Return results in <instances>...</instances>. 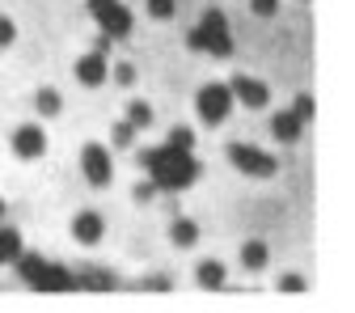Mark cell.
<instances>
[{
    "instance_id": "obj_1",
    "label": "cell",
    "mask_w": 355,
    "mask_h": 313,
    "mask_svg": "<svg viewBox=\"0 0 355 313\" xmlns=\"http://www.w3.org/2000/svg\"><path fill=\"white\" fill-rule=\"evenodd\" d=\"M140 165L153 174V187L157 191H187L195 178H199V161L195 153H182V149H144L140 153Z\"/></svg>"
},
{
    "instance_id": "obj_2",
    "label": "cell",
    "mask_w": 355,
    "mask_h": 313,
    "mask_svg": "<svg viewBox=\"0 0 355 313\" xmlns=\"http://www.w3.org/2000/svg\"><path fill=\"white\" fill-rule=\"evenodd\" d=\"M17 276L34 288V292H76V271H68V267L42 258V254H17Z\"/></svg>"
},
{
    "instance_id": "obj_3",
    "label": "cell",
    "mask_w": 355,
    "mask_h": 313,
    "mask_svg": "<svg viewBox=\"0 0 355 313\" xmlns=\"http://www.w3.org/2000/svg\"><path fill=\"white\" fill-rule=\"evenodd\" d=\"M187 47H191V51H207V56H216V60H229V56H233L229 17L220 13V9H207L203 22L187 34Z\"/></svg>"
},
{
    "instance_id": "obj_4",
    "label": "cell",
    "mask_w": 355,
    "mask_h": 313,
    "mask_svg": "<svg viewBox=\"0 0 355 313\" xmlns=\"http://www.w3.org/2000/svg\"><path fill=\"white\" fill-rule=\"evenodd\" d=\"M195 110H199V119H203L207 127H220V123L229 119V110H233V89L220 85V81L203 85L199 98H195Z\"/></svg>"
},
{
    "instance_id": "obj_5",
    "label": "cell",
    "mask_w": 355,
    "mask_h": 313,
    "mask_svg": "<svg viewBox=\"0 0 355 313\" xmlns=\"http://www.w3.org/2000/svg\"><path fill=\"white\" fill-rule=\"evenodd\" d=\"M89 17H94L102 26V34H110V38L131 34V9L123 0H89Z\"/></svg>"
},
{
    "instance_id": "obj_6",
    "label": "cell",
    "mask_w": 355,
    "mask_h": 313,
    "mask_svg": "<svg viewBox=\"0 0 355 313\" xmlns=\"http://www.w3.org/2000/svg\"><path fill=\"white\" fill-rule=\"evenodd\" d=\"M229 161H233L241 174H250V178H271V174L279 169V161H275L271 153H262V149H254V144H229Z\"/></svg>"
},
{
    "instance_id": "obj_7",
    "label": "cell",
    "mask_w": 355,
    "mask_h": 313,
    "mask_svg": "<svg viewBox=\"0 0 355 313\" xmlns=\"http://www.w3.org/2000/svg\"><path fill=\"white\" fill-rule=\"evenodd\" d=\"M80 169L89 178V187H106L110 174H114V161H110V153L102 144H85L80 149Z\"/></svg>"
},
{
    "instance_id": "obj_8",
    "label": "cell",
    "mask_w": 355,
    "mask_h": 313,
    "mask_svg": "<svg viewBox=\"0 0 355 313\" xmlns=\"http://www.w3.org/2000/svg\"><path fill=\"white\" fill-rule=\"evenodd\" d=\"M13 153H17L21 161H38L42 153H47V131H42L38 123L17 127V131H13Z\"/></svg>"
},
{
    "instance_id": "obj_9",
    "label": "cell",
    "mask_w": 355,
    "mask_h": 313,
    "mask_svg": "<svg viewBox=\"0 0 355 313\" xmlns=\"http://www.w3.org/2000/svg\"><path fill=\"white\" fill-rule=\"evenodd\" d=\"M229 89H233V102H241V106H250V110H262L266 102H271V89H266L258 76H233Z\"/></svg>"
},
{
    "instance_id": "obj_10",
    "label": "cell",
    "mask_w": 355,
    "mask_h": 313,
    "mask_svg": "<svg viewBox=\"0 0 355 313\" xmlns=\"http://www.w3.org/2000/svg\"><path fill=\"white\" fill-rule=\"evenodd\" d=\"M106 76H110V68H106V56H102V51H89V56L76 60V81H80V85L98 89Z\"/></svg>"
},
{
    "instance_id": "obj_11",
    "label": "cell",
    "mask_w": 355,
    "mask_h": 313,
    "mask_svg": "<svg viewBox=\"0 0 355 313\" xmlns=\"http://www.w3.org/2000/svg\"><path fill=\"white\" fill-rule=\"evenodd\" d=\"M102 233H106V225H102V216H98V212H80V216L72 220V237H76L80 246H98Z\"/></svg>"
},
{
    "instance_id": "obj_12",
    "label": "cell",
    "mask_w": 355,
    "mask_h": 313,
    "mask_svg": "<svg viewBox=\"0 0 355 313\" xmlns=\"http://www.w3.org/2000/svg\"><path fill=\"white\" fill-rule=\"evenodd\" d=\"M271 131H275V140H279V144H296V140H300V131H304V123H300L292 110H279V115L271 119Z\"/></svg>"
},
{
    "instance_id": "obj_13",
    "label": "cell",
    "mask_w": 355,
    "mask_h": 313,
    "mask_svg": "<svg viewBox=\"0 0 355 313\" xmlns=\"http://www.w3.org/2000/svg\"><path fill=\"white\" fill-rule=\"evenodd\" d=\"M76 288L110 292V288H114V276H110V271H98V267H85V271H76Z\"/></svg>"
},
{
    "instance_id": "obj_14",
    "label": "cell",
    "mask_w": 355,
    "mask_h": 313,
    "mask_svg": "<svg viewBox=\"0 0 355 313\" xmlns=\"http://www.w3.org/2000/svg\"><path fill=\"white\" fill-rule=\"evenodd\" d=\"M225 262H216V258H207V262H199V271H195V280L207 288V292H216V288H225Z\"/></svg>"
},
{
    "instance_id": "obj_15",
    "label": "cell",
    "mask_w": 355,
    "mask_h": 313,
    "mask_svg": "<svg viewBox=\"0 0 355 313\" xmlns=\"http://www.w3.org/2000/svg\"><path fill=\"white\" fill-rule=\"evenodd\" d=\"M266 258H271V250H266V242H245L241 246V262L250 267V271H262Z\"/></svg>"
},
{
    "instance_id": "obj_16",
    "label": "cell",
    "mask_w": 355,
    "mask_h": 313,
    "mask_svg": "<svg viewBox=\"0 0 355 313\" xmlns=\"http://www.w3.org/2000/svg\"><path fill=\"white\" fill-rule=\"evenodd\" d=\"M21 254V233L9 229V225H0V262H13Z\"/></svg>"
},
{
    "instance_id": "obj_17",
    "label": "cell",
    "mask_w": 355,
    "mask_h": 313,
    "mask_svg": "<svg viewBox=\"0 0 355 313\" xmlns=\"http://www.w3.org/2000/svg\"><path fill=\"white\" fill-rule=\"evenodd\" d=\"M34 106H38V115H42V119H55V115L64 110V98L55 94V89H38V98H34Z\"/></svg>"
},
{
    "instance_id": "obj_18",
    "label": "cell",
    "mask_w": 355,
    "mask_h": 313,
    "mask_svg": "<svg viewBox=\"0 0 355 313\" xmlns=\"http://www.w3.org/2000/svg\"><path fill=\"white\" fill-rule=\"evenodd\" d=\"M169 237H173V246H195L199 242V225H195V220H173V229H169Z\"/></svg>"
},
{
    "instance_id": "obj_19",
    "label": "cell",
    "mask_w": 355,
    "mask_h": 313,
    "mask_svg": "<svg viewBox=\"0 0 355 313\" xmlns=\"http://www.w3.org/2000/svg\"><path fill=\"white\" fill-rule=\"evenodd\" d=\"M127 123H131V127H136V131H140V127H153V106L136 98V102H131V106H127Z\"/></svg>"
},
{
    "instance_id": "obj_20",
    "label": "cell",
    "mask_w": 355,
    "mask_h": 313,
    "mask_svg": "<svg viewBox=\"0 0 355 313\" xmlns=\"http://www.w3.org/2000/svg\"><path fill=\"white\" fill-rule=\"evenodd\" d=\"M165 144H169V149H182V153H195V131H191V127H173Z\"/></svg>"
},
{
    "instance_id": "obj_21",
    "label": "cell",
    "mask_w": 355,
    "mask_h": 313,
    "mask_svg": "<svg viewBox=\"0 0 355 313\" xmlns=\"http://www.w3.org/2000/svg\"><path fill=\"white\" fill-rule=\"evenodd\" d=\"M110 140H114L119 149H127L131 140H136V127H131L127 119H123V123H114V131H110Z\"/></svg>"
},
{
    "instance_id": "obj_22",
    "label": "cell",
    "mask_w": 355,
    "mask_h": 313,
    "mask_svg": "<svg viewBox=\"0 0 355 313\" xmlns=\"http://www.w3.org/2000/svg\"><path fill=\"white\" fill-rule=\"evenodd\" d=\"M173 5H178V0H148V17L169 22V17H173Z\"/></svg>"
},
{
    "instance_id": "obj_23",
    "label": "cell",
    "mask_w": 355,
    "mask_h": 313,
    "mask_svg": "<svg viewBox=\"0 0 355 313\" xmlns=\"http://www.w3.org/2000/svg\"><path fill=\"white\" fill-rule=\"evenodd\" d=\"M292 115H296L300 123H309V119H313V98H309V94H300V98L292 102Z\"/></svg>"
},
{
    "instance_id": "obj_24",
    "label": "cell",
    "mask_w": 355,
    "mask_h": 313,
    "mask_svg": "<svg viewBox=\"0 0 355 313\" xmlns=\"http://www.w3.org/2000/svg\"><path fill=\"white\" fill-rule=\"evenodd\" d=\"M250 9H254L258 17H275V9H279V0H250Z\"/></svg>"
},
{
    "instance_id": "obj_25",
    "label": "cell",
    "mask_w": 355,
    "mask_h": 313,
    "mask_svg": "<svg viewBox=\"0 0 355 313\" xmlns=\"http://www.w3.org/2000/svg\"><path fill=\"white\" fill-rule=\"evenodd\" d=\"M13 38H17V26H13V17H0V47H9Z\"/></svg>"
},
{
    "instance_id": "obj_26",
    "label": "cell",
    "mask_w": 355,
    "mask_h": 313,
    "mask_svg": "<svg viewBox=\"0 0 355 313\" xmlns=\"http://www.w3.org/2000/svg\"><path fill=\"white\" fill-rule=\"evenodd\" d=\"M144 288H148V292H169L173 280H169V276H153V280H144Z\"/></svg>"
},
{
    "instance_id": "obj_27",
    "label": "cell",
    "mask_w": 355,
    "mask_h": 313,
    "mask_svg": "<svg viewBox=\"0 0 355 313\" xmlns=\"http://www.w3.org/2000/svg\"><path fill=\"white\" fill-rule=\"evenodd\" d=\"M279 292H304V280L300 276H284L279 280Z\"/></svg>"
},
{
    "instance_id": "obj_28",
    "label": "cell",
    "mask_w": 355,
    "mask_h": 313,
    "mask_svg": "<svg viewBox=\"0 0 355 313\" xmlns=\"http://www.w3.org/2000/svg\"><path fill=\"white\" fill-rule=\"evenodd\" d=\"M114 81H119V85H131V81H136V68H131V64H119V68H114Z\"/></svg>"
},
{
    "instance_id": "obj_29",
    "label": "cell",
    "mask_w": 355,
    "mask_h": 313,
    "mask_svg": "<svg viewBox=\"0 0 355 313\" xmlns=\"http://www.w3.org/2000/svg\"><path fill=\"white\" fill-rule=\"evenodd\" d=\"M153 195H157V187H153V183H140V187H136V199H140V203H148Z\"/></svg>"
},
{
    "instance_id": "obj_30",
    "label": "cell",
    "mask_w": 355,
    "mask_h": 313,
    "mask_svg": "<svg viewBox=\"0 0 355 313\" xmlns=\"http://www.w3.org/2000/svg\"><path fill=\"white\" fill-rule=\"evenodd\" d=\"M0 220H5V199H0Z\"/></svg>"
}]
</instances>
